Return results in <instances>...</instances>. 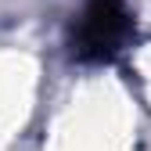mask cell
Instances as JSON below:
<instances>
[{"label":"cell","mask_w":151,"mask_h":151,"mask_svg":"<svg viewBox=\"0 0 151 151\" xmlns=\"http://www.w3.org/2000/svg\"><path fill=\"white\" fill-rule=\"evenodd\" d=\"M133 36V14L126 0H90L83 7L79 22L72 25V58L83 65L111 61Z\"/></svg>","instance_id":"6da1fadb"}]
</instances>
